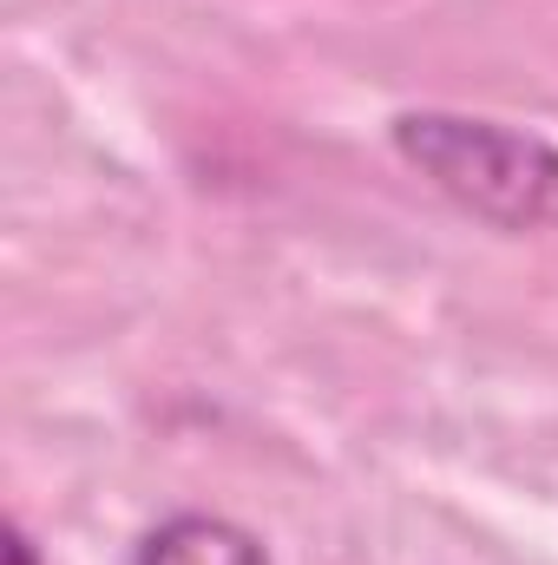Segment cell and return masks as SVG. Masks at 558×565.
Returning a JSON list of instances; mask_svg holds the SVG:
<instances>
[{
	"label": "cell",
	"instance_id": "2",
	"mask_svg": "<svg viewBox=\"0 0 558 565\" xmlns=\"http://www.w3.org/2000/svg\"><path fill=\"white\" fill-rule=\"evenodd\" d=\"M132 565H270L264 533L224 513H171L132 546Z\"/></svg>",
	"mask_w": 558,
	"mask_h": 565
},
{
	"label": "cell",
	"instance_id": "3",
	"mask_svg": "<svg viewBox=\"0 0 558 565\" xmlns=\"http://www.w3.org/2000/svg\"><path fill=\"white\" fill-rule=\"evenodd\" d=\"M0 565H40V546L26 540V526H20V520L7 526V546H0Z\"/></svg>",
	"mask_w": 558,
	"mask_h": 565
},
{
	"label": "cell",
	"instance_id": "1",
	"mask_svg": "<svg viewBox=\"0 0 558 565\" xmlns=\"http://www.w3.org/2000/svg\"><path fill=\"white\" fill-rule=\"evenodd\" d=\"M388 139L401 151V164L420 171L473 224H486L500 237L558 231V145L546 132L480 119V113L420 106V113H395Z\"/></svg>",
	"mask_w": 558,
	"mask_h": 565
}]
</instances>
